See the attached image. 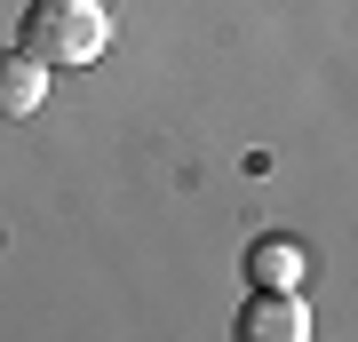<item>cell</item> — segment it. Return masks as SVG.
I'll list each match as a JSON object with an SVG mask.
<instances>
[{"instance_id":"6da1fadb","label":"cell","mask_w":358,"mask_h":342,"mask_svg":"<svg viewBox=\"0 0 358 342\" xmlns=\"http://www.w3.org/2000/svg\"><path fill=\"white\" fill-rule=\"evenodd\" d=\"M16 40H24L40 64H96L112 48V8H103V0H32Z\"/></svg>"},{"instance_id":"7a4b0ae2","label":"cell","mask_w":358,"mask_h":342,"mask_svg":"<svg viewBox=\"0 0 358 342\" xmlns=\"http://www.w3.org/2000/svg\"><path fill=\"white\" fill-rule=\"evenodd\" d=\"M239 334L247 342H303L310 334V303L294 287H255V303L239 311Z\"/></svg>"},{"instance_id":"3957f363","label":"cell","mask_w":358,"mask_h":342,"mask_svg":"<svg viewBox=\"0 0 358 342\" xmlns=\"http://www.w3.org/2000/svg\"><path fill=\"white\" fill-rule=\"evenodd\" d=\"M40 104H48V64H40L32 48L0 56V120H32Z\"/></svg>"},{"instance_id":"277c9868","label":"cell","mask_w":358,"mask_h":342,"mask_svg":"<svg viewBox=\"0 0 358 342\" xmlns=\"http://www.w3.org/2000/svg\"><path fill=\"white\" fill-rule=\"evenodd\" d=\"M247 279H255V287H303V247H287V239H255V255H247Z\"/></svg>"}]
</instances>
